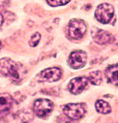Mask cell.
I'll return each mask as SVG.
<instances>
[{"label": "cell", "mask_w": 118, "mask_h": 123, "mask_svg": "<svg viewBox=\"0 0 118 123\" xmlns=\"http://www.w3.org/2000/svg\"><path fill=\"white\" fill-rule=\"evenodd\" d=\"M21 65L16 63L9 58L0 60V75L3 77H9L13 80L21 79L23 72Z\"/></svg>", "instance_id": "6da1fadb"}, {"label": "cell", "mask_w": 118, "mask_h": 123, "mask_svg": "<svg viewBox=\"0 0 118 123\" xmlns=\"http://www.w3.org/2000/svg\"><path fill=\"white\" fill-rule=\"evenodd\" d=\"M63 112L68 119L78 121L85 115V105L84 103H68L64 106Z\"/></svg>", "instance_id": "7a4b0ae2"}, {"label": "cell", "mask_w": 118, "mask_h": 123, "mask_svg": "<svg viewBox=\"0 0 118 123\" xmlns=\"http://www.w3.org/2000/svg\"><path fill=\"white\" fill-rule=\"evenodd\" d=\"M86 32V25L83 20L73 19L69 23L67 33L71 39H80Z\"/></svg>", "instance_id": "3957f363"}, {"label": "cell", "mask_w": 118, "mask_h": 123, "mask_svg": "<svg viewBox=\"0 0 118 123\" xmlns=\"http://www.w3.org/2000/svg\"><path fill=\"white\" fill-rule=\"evenodd\" d=\"M114 17V8L109 4H102L97 6L95 12V17L103 24L109 23Z\"/></svg>", "instance_id": "277c9868"}, {"label": "cell", "mask_w": 118, "mask_h": 123, "mask_svg": "<svg viewBox=\"0 0 118 123\" xmlns=\"http://www.w3.org/2000/svg\"><path fill=\"white\" fill-rule=\"evenodd\" d=\"M35 114L39 117L48 116L53 110L54 104L48 99H37L34 103Z\"/></svg>", "instance_id": "5b68a950"}, {"label": "cell", "mask_w": 118, "mask_h": 123, "mask_svg": "<svg viewBox=\"0 0 118 123\" xmlns=\"http://www.w3.org/2000/svg\"><path fill=\"white\" fill-rule=\"evenodd\" d=\"M86 59L87 55L85 52L77 50V51H73V53H71L68 58V64L73 69H79L85 65Z\"/></svg>", "instance_id": "8992f818"}, {"label": "cell", "mask_w": 118, "mask_h": 123, "mask_svg": "<svg viewBox=\"0 0 118 123\" xmlns=\"http://www.w3.org/2000/svg\"><path fill=\"white\" fill-rule=\"evenodd\" d=\"M88 78L86 77H79L73 78L70 81L68 84V90L72 94L78 95L80 94L88 84Z\"/></svg>", "instance_id": "52a82bcc"}, {"label": "cell", "mask_w": 118, "mask_h": 123, "mask_svg": "<svg viewBox=\"0 0 118 123\" xmlns=\"http://www.w3.org/2000/svg\"><path fill=\"white\" fill-rule=\"evenodd\" d=\"M61 76H62V71L58 67H51L45 69L40 74V77L42 80L48 81V82L58 81L61 78Z\"/></svg>", "instance_id": "ba28073f"}, {"label": "cell", "mask_w": 118, "mask_h": 123, "mask_svg": "<svg viewBox=\"0 0 118 123\" xmlns=\"http://www.w3.org/2000/svg\"><path fill=\"white\" fill-rule=\"evenodd\" d=\"M91 34H92V37H93L94 41L100 45H105V44L110 43L113 40V36H112L111 34L105 30L93 29L91 31Z\"/></svg>", "instance_id": "9c48e42d"}, {"label": "cell", "mask_w": 118, "mask_h": 123, "mask_svg": "<svg viewBox=\"0 0 118 123\" xmlns=\"http://www.w3.org/2000/svg\"><path fill=\"white\" fill-rule=\"evenodd\" d=\"M14 103L12 97L9 94L6 93H2L0 94V114L7 113Z\"/></svg>", "instance_id": "30bf717a"}, {"label": "cell", "mask_w": 118, "mask_h": 123, "mask_svg": "<svg viewBox=\"0 0 118 123\" xmlns=\"http://www.w3.org/2000/svg\"><path fill=\"white\" fill-rule=\"evenodd\" d=\"M105 76L109 83L118 85V65L109 66L105 72Z\"/></svg>", "instance_id": "8fae6325"}, {"label": "cell", "mask_w": 118, "mask_h": 123, "mask_svg": "<svg viewBox=\"0 0 118 123\" xmlns=\"http://www.w3.org/2000/svg\"><path fill=\"white\" fill-rule=\"evenodd\" d=\"M95 107L98 113L104 114V115L109 114L111 111V108H110V104L103 100H97L95 103Z\"/></svg>", "instance_id": "7c38bea8"}, {"label": "cell", "mask_w": 118, "mask_h": 123, "mask_svg": "<svg viewBox=\"0 0 118 123\" xmlns=\"http://www.w3.org/2000/svg\"><path fill=\"white\" fill-rule=\"evenodd\" d=\"M87 78L94 85H99L102 81H103V76H102L101 72H99V71L91 72L89 74V77Z\"/></svg>", "instance_id": "4fadbf2b"}, {"label": "cell", "mask_w": 118, "mask_h": 123, "mask_svg": "<svg viewBox=\"0 0 118 123\" xmlns=\"http://www.w3.org/2000/svg\"><path fill=\"white\" fill-rule=\"evenodd\" d=\"M40 40H41V35L40 33H35L32 35V37L30 38V41H29V46L32 47H36L39 43Z\"/></svg>", "instance_id": "5bb4252c"}, {"label": "cell", "mask_w": 118, "mask_h": 123, "mask_svg": "<svg viewBox=\"0 0 118 123\" xmlns=\"http://www.w3.org/2000/svg\"><path fill=\"white\" fill-rule=\"evenodd\" d=\"M68 3L69 1H47V4L51 6H61V5H64Z\"/></svg>", "instance_id": "9a60e30c"}, {"label": "cell", "mask_w": 118, "mask_h": 123, "mask_svg": "<svg viewBox=\"0 0 118 123\" xmlns=\"http://www.w3.org/2000/svg\"><path fill=\"white\" fill-rule=\"evenodd\" d=\"M58 123H72L71 121H69L67 120V117H65V116H60L57 120Z\"/></svg>", "instance_id": "2e32d148"}, {"label": "cell", "mask_w": 118, "mask_h": 123, "mask_svg": "<svg viewBox=\"0 0 118 123\" xmlns=\"http://www.w3.org/2000/svg\"><path fill=\"white\" fill-rule=\"evenodd\" d=\"M3 22H4V17L1 14H0V26L3 24Z\"/></svg>", "instance_id": "e0dca14e"}, {"label": "cell", "mask_w": 118, "mask_h": 123, "mask_svg": "<svg viewBox=\"0 0 118 123\" xmlns=\"http://www.w3.org/2000/svg\"><path fill=\"white\" fill-rule=\"evenodd\" d=\"M2 47H3V44H2V42H1V41H0V49H1V48H2Z\"/></svg>", "instance_id": "ac0fdd59"}]
</instances>
